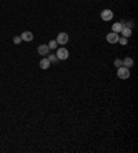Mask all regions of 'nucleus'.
Segmentation results:
<instances>
[{
    "instance_id": "5",
    "label": "nucleus",
    "mask_w": 138,
    "mask_h": 153,
    "mask_svg": "<svg viewBox=\"0 0 138 153\" xmlns=\"http://www.w3.org/2000/svg\"><path fill=\"white\" fill-rule=\"evenodd\" d=\"M106 40H108V43H111V44H115V43H117V40H119V33H115V32H111L106 35Z\"/></svg>"
},
{
    "instance_id": "12",
    "label": "nucleus",
    "mask_w": 138,
    "mask_h": 153,
    "mask_svg": "<svg viewBox=\"0 0 138 153\" xmlns=\"http://www.w3.org/2000/svg\"><path fill=\"white\" fill-rule=\"evenodd\" d=\"M47 46H48V48H50V50H55V48L58 47V43H57V40H51Z\"/></svg>"
},
{
    "instance_id": "9",
    "label": "nucleus",
    "mask_w": 138,
    "mask_h": 153,
    "mask_svg": "<svg viewBox=\"0 0 138 153\" xmlns=\"http://www.w3.org/2000/svg\"><path fill=\"white\" fill-rule=\"evenodd\" d=\"M120 33L123 35V37H126V39H127V37H130V36H131V29L128 28V26H123V28H122V30H120Z\"/></svg>"
},
{
    "instance_id": "6",
    "label": "nucleus",
    "mask_w": 138,
    "mask_h": 153,
    "mask_svg": "<svg viewBox=\"0 0 138 153\" xmlns=\"http://www.w3.org/2000/svg\"><path fill=\"white\" fill-rule=\"evenodd\" d=\"M21 39H22V42H32L33 40V33H30L29 30H25V32H22Z\"/></svg>"
},
{
    "instance_id": "3",
    "label": "nucleus",
    "mask_w": 138,
    "mask_h": 153,
    "mask_svg": "<svg viewBox=\"0 0 138 153\" xmlns=\"http://www.w3.org/2000/svg\"><path fill=\"white\" fill-rule=\"evenodd\" d=\"M68 40H69V36H68V33H65V32L58 33V36H57V43H58V44H66Z\"/></svg>"
},
{
    "instance_id": "8",
    "label": "nucleus",
    "mask_w": 138,
    "mask_h": 153,
    "mask_svg": "<svg viewBox=\"0 0 138 153\" xmlns=\"http://www.w3.org/2000/svg\"><path fill=\"white\" fill-rule=\"evenodd\" d=\"M50 64H51V62L47 59V58H42V59H40V68L44 69V71L50 68Z\"/></svg>"
},
{
    "instance_id": "10",
    "label": "nucleus",
    "mask_w": 138,
    "mask_h": 153,
    "mask_svg": "<svg viewBox=\"0 0 138 153\" xmlns=\"http://www.w3.org/2000/svg\"><path fill=\"white\" fill-rule=\"evenodd\" d=\"M122 22H116V24H113L112 25V32L115 33H120V30H122Z\"/></svg>"
},
{
    "instance_id": "1",
    "label": "nucleus",
    "mask_w": 138,
    "mask_h": 153,
    "mask_svg": "<svg viewBox=\"0 0 138 153\" xmlns=\"http://www.w3.org/2000/svg\"><path fill=\"white\" fill-rule=\"evenodd\" d=\"M117 77L122 79V80L128 79L130 77V69L126 68V66H120V68H117Z\"/></svg>"
},
{
    "instance_id": "16",
    "label": "nucleus",
    "mask_w": 138,
    "mask_h": 153,
    "mask_svg": "<svg viewBox=\"0 0 138 153\" xmlns=\"http://www.w3.org/2000/svg\"><path fill=\"white\" fill-rule=\"evenodd\" d=\"M117 43H120L122 46H126V44H127V39H126V37H122V39L117 40Z\"/></svg>"
},
{
    "instance_id": "13",
    "label": "nucleus",
    "mask_w": 138,
    "mask_h": 153,
    "mask_svg": "<svg viewBox=\"0 0 138 153\" xmlns=\"http://www.w3.org/2000/svg\"><path fill=\"white\" fill-rule=\"evenodd\" d=\"M47 59L50 61V62H57V61H59L58 58H57V55H55V54H53V55H48Z\"/></svg>"
},
{
    "instance_id": "2",
    "label": "nucleus",
    "mask_w": 138,
    "mask_h": 153,
    "mask_svg": "<svg viewBox=\"0 0 138 153\" xmlns=\"http://www.w3.org/2000/svg\"><path fill=\"white\" fill-rule=\"evenodd\" d=\"M57 58H58L59 61H65L69 58V51L66 50V48H64V47H61V48H58V51H57Z\"/></svg>"
},
{
    "instance_id": "14",
    "label": "nucleus",
    "mask_w": 138,
    "mask_h": 153,
    "mask_svg": "<svg viewBox=\"0 0 138 153\" xmlns=\"http://www.w3.org/2000/svg\"><path fill=\"white\" fill-rule=\"evenodd\" d=\"M115 66H116V68H120V66H123V61L119 59V58H117V59H115Z\"/></svg>"
},
{
    "instance_id": "4",
    "label": "nucleus",
    "mask_w": 138,
    "mask_h": 153,
    "mask_svg": "<svg viewBox=\"0 0 138 153\" xmlns=\"http://www.w3.org/2000/svg\"><path fill=\"white\" fill-rule=\"evenodd\" d=\"M113 18V11H111V10H104L101 13V19L102 21H111Z\"/></svg>"
},
{
    "instance_id": "11",
    "label": "nucleus",
    "mask_w": 138,
    "mask_h": 153,
    "mask_svg": "<svg viewBox=\"0 0 138 153\" xmlns=\"http://www.w3.org/2000/svg\"><path fill=\"white\" fill-rule=\"evenodd\" d=\"M133 64H134V61L131 59L130 57H127V58H124L123 59V66H126V68H128V66H133Z\"/></svg>"
},
{
    "instance_id": "15",
    "label": "nucleus",
    "mask_w": 138,
    "mask_h": 153,
    "mask_svg": "<svg viewBox=\"0 0 138 153\" xmlns=\"http://www.w3.org/2000/svg\"><path fill=\"white\" fill-rule=\"evenodd\" d=\"M13 42H14V44H19V43L22 42V39H21V36H15L14 39H13Z\"/></svg>"
},
{
    "instance_id": "7",
    "label": "nucleus",
    "mask_w": 138,
    "mask_h": 153,
    "mask_svg": "<svg viewBox=\"0 0 138 153\" xmlns=\"http://www.w3.org/2000/svg\"><path fill=\"white\" fill-rule=\"evenodd\" d=\"M48 51H50V48H48L47 44H42V46L37 47V53H39L40 55H47Z\"/></svg>"
}]
</instances>
